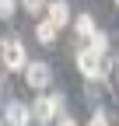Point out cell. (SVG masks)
I'll use <instances>...</instances> for the list:
<instances>
[{
    "label": "cell",
    "mask_w": 119,
    "mask_h": 126,
    "mask_svg": "<svg viewBox=\"0 0 119 126\" xmlns=\"http://www.w3.org/2000/svg\"><path fill=\"white\" fill-rule=\"evenodd\" d=\"M74 60H77V70L88 77V81H105V77L112 74V56H98V53L88 49V46H81Z\"/></svg>",
    "instance_id": "6da1fadb"
},
{
    "label": "cell",
    "mask_w": 119,
    "mask_h": 126,
    "mask_svg": "<svg viewBox=\"0 0 119 126\" xmlns=\"http://www.w3.org/2000/svg\"><path fill=\"white\" fill-rule=\"evenodd\" d=\"M60 116H63V94H60V91L39 94V98L32 102V119H35L39 126H46V123H56Z\"/></svg>",
    "instance_id": "7a4b0ae2"
},
{
    "label": "cell",
    "mask_w": 119,
    "mask_h": 126,
    "mask_svg": "<svg viewBox=\"0 0 119 126\" xmlns=\"http://www.w3.org/2000/svg\"><path fill=\"white\" fill-rule=\"evenodd\" d=\"M0 53H4V70H28V63H32V60H28V53H25V42L18 39V35H11V39H4V49H0Z\"/></svg>",
    "instance_id": "3957f363"
},
{
    "label": "cell",
    "mask_w": 119,
    "mask_h": 126,
    "mask_svg": "<svg viewBox=\"0 0 119 126\" xmlns=\"http://www.w3.org/2000/svg\"><path fill=\"white\" fill-rule=\"evenodd\" d=\"M25 84L35 88V91H46V88L53 84V67H49L46 60H32L28 70H25Z\"/></svg>",
    "instance_id": "277c9868"
},
{
    "label": "cell",
    "mask_w": 119,
    "mask_h": 126,
    "mask_svg": "<svg viewBox=\"0 0 119 126\" xmlns=\"http://www.w3.org/2000/svg\"><path fill=\"white\" fill-rule=\"evenodd\" d=\"M4 123L7 126H28L32 123V105H25V102H7L4 105Z\"/></svg>",
    "instance_id": "5b68a950"
},
{
    "label": "cell",
    "mask_w": 119,
    "mask_h": 126,
    "mask_svg": "<svg viewBox=\"0 0 119 126\" xmlns=\"http://www.w3.org/2000/svg\"><path fill=\"white\" fill-rule=\"evenodd\" d=\"M46 18H49L56 28L70 25V4H67V0H49V11H46Z\"/></svg>",
    "instance_id": "8992f818"
},
{
    "label": "cell",
    "mask_w": 119,
    "mask_h": 126,
    "mask_svg": "<svg viewBox=\"0 0 119 126\" xmlns=\"http://www.w3.org/2000/svg\"><path fill=\"white\" fill-rule=\"evenodd\" d=\"M56 35H60V28H56L49 18H39V21H35V39H39L42 46H53Z\"/></svg>",
    "instance_id": "52a82bcc"
},
{
    "label": "cell",
    "mask_w": 119,
    "mask_h": 126,
    "mask_svg": "<svg viewBox=\"0 0 119 126\" xmlns=\"http://www.w3.org/2000/svg\"><path fill=\"white\" fill-rule=\"evenodd\" d=\"M74 32H77V35L88 42V39H91L95 32H98V25H95V18H91V14L84 11V14H77V18H74Z\"/></svg>",
    "instance_id": "ba28073f"
},
{
    "label": "cell",
    "mask_w": 119,
    "mask_h": 126,
    "mask_svg": "<svg viewBox=\"0 0 119 126\" xmlns=\"http://www.w3.org/2000/svg\"><path fill=\"white\" fill-rule=\"evenodd\" d=\"M88 49L98 53V56H109V35H105V32H95V35L88 39Z\"/></svg>",
    "instance_id": "9c48e42d"
},
{
    "label": "cell",
    "mask_w": 119,
    "mask_h": 126,
    "mask_svg": "<svg viewBox=\"0 0 119 126\" xmlns=\"http://www.w3.org/2000/svg\"><path fill=\"white\" fill-rule=\"evenodd\" d=\"M21 7L28 14H42V11H49V0H21Z\"/></svg>",
    "instance_id": "30bf717a"
},
{
    "label": "cell",
    "mask_w": 119,
    "mask_h": 126,
    "mask_svg": "<svg viewBox=\"0 0 119 126\" xmlns=\"http://www.w3.org/2000/svg\"><path fill=\"white\" fill-rule=\"evenodd\" d=\"M88 126H112V119H109V112H105V109H95V112H91V119H88Z\"/></svg>",
    "instance_id": "8fae6325"
},
{
    "label": "cell",
    "mask_w": 119,
    "mask_h": 126,
    "mask_svg": "<svg viewBox=\"0 0 119 126\" xmlns=\"http://www.w3.org/2000/svg\"><path fill=\"white\" fill-rule=\"evenodd\" d=\"M14 11H18V0H0V14L4 18H14Z\"/></svg>",
    "instance_id": "7c38bea8"
},
{
    "label": "cell",
    "mask_w": 119,
    "mask_h": 126,
    "mask_svg": "<svg viewBox=\"0 0 119 126\" xmlns=\"http://www.w3.org/2000/svg\"><path fill=\"white\" fill-rule=\"evenodd\" d=\"M56 126H81V123H77V119H74L70 112H63V116H60V119H56Z\"/></svg>",
    "instance_id": "4fadbf2b"
},
{
    "label": "cell",
    "mask_w": 119,
    "mask_h": 126,
    "mask_svg": "<svg viewBox=\"0 0 119 126\" xmlns=\"http://www.w3.org/2000/svg\"><path fill=\"white\" fill-rule=\"evenodd\" d=\"M116 4H119V0H116Z\"/></svg>",
    "instance_id": "5bb4252c"
}]
</instances>
